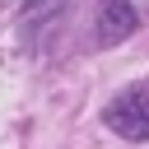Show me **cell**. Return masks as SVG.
I'll return each mask as SVG.
<instances>
[{"instance_id": "obj_1", "label": "cell", "mask_w": 149, "mask_h": 149, "mask_svg": "<svg viewBox=\"0 0 149 149\" xmlns=\"http://www.w3.org/2000/svg\"><path fill=\"white\" fill-rule=\"evenodd\" d=\"M102 126L130 144H144L149 140V84H130L121 88L107 107H102Z\"/></svg>"}, {"instance_id": "obj_2", "label": "cell", "mask_w": 149, "mask_h": 149, "mask_svg": "<svg viewBox=\"0 0 149 149\" xmlns=\"http://www.w3.org/2000/svg\"><path fill=\"white\" fill-rule=\"evenodd\" d=\"M93 28H98V47H116L140 28V14L130 0H98L93 9Z\"/></svg>"}, {"instance_id": "obj_3", "label": "cell", "mask_w": 149, "mask_h": 149, "mask_svg": "<svg viewBox=\"0 0 149 149\" xmlns=\"http://www.w3.org/2000/svg\"><path fill=\"white\" fill-rule=\"evenodd\" d=\"M70 0H23V9H19V23L23 28H47L61 9H65Z\"/></svg>"}]
</instances>
